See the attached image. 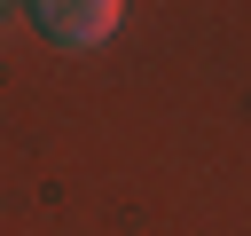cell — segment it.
I'll use <instances>...</instances> for the list:
<instances>
[{
	"instance_id": "cell-1",
	"label": "cell",
	"mask_w": 251,
	"mask_h": 236,
	"mask_svg": "<svg viewBox=\"0 0 251 236\" xmlns=\"http://www.w3.org/2000/svg\"><path fill=\"white\" fill-rule=\"evenodd\" d=\"M31 16H39V31L63 39V47H102V39L118 31L126 0H31Z\"/></svg>"
}]
</instances>
